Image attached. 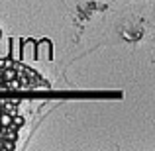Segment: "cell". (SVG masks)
<instances>
[{"label":"cell","mask_w":155,"mask_h":151,"mask_svg":"<svg viewBox=\"0 0 155 151\" xmlns=\"http://www.w3.org/2000/svg\"><path fill=\"white\" fill-rule=\"evenodd\" d=\"M35 59H39V61H51L53 59V47H51L49 39L35 41Z\"/></svg>","instance_id":"obj_1"},{"label":"cell","mask_w":155,"mask_h":151,"mask_svg":"<svg viewBox=\"0 0 155 151\" xmlns=\"http://www.w3.org/2000/svg\"><path fill=\"white\" fill-rule=\"evenodd\" d=\"M20 59L26 61V63H30L31 59H35V41H34V39H26V41H22Z\"/></svg>","instance_id":"obj_2"},{"label":"cell","mask_w":155,"mask_h":151,"mask_svg":"<svg viewBox=\"0 0 155 151\" xmlns=\"http://www.w3.org/2000/svg\"><path fill=\"white\" fill-rule=\"evenodd\" d=\"M20 49H22V39H10V49H8V55L14 61H20Z\"/></svg>","instance_id":"obj_3"},{"label":"cell","mask_w":155,"mask_h":151,"mask_svg":"<svg viewBox=\"0 0 155 151\" xmlns=\"http://www.w3.org/2000/svg\"><path fill=\"white\" fill-rule=\"evenodd\" d=\"M0 126H4V128H10L12 124V116L10 114H0Z\"/></svg>","instance_id":"obj_4"},{"label":"cell","mask_w":155,"mask_h":151,"mask_svg":"<svg viewBox=\"0 0 155 151\" xmlns=\"http://www.w3.org/2000/svg\"><path fill=\"white\" fill-rule=\"evenodd\" d=\"M2 149H14V140H6L2 143Z\"/></svg>","instance_id":"obj_5"},{"label":"cell","mask_w":155,"mask_h":151,"mask_svg":"<svg viewBox=\"0 0 155 151\" xmlns=\"http://www.w3.org/2000/svg\"><path fill=\"white\" fill-rule=\"evenodd\" d=\"M12 124H16L20 128V126H24V118L22 116H16V118H12Z\"/></svg>","instance_id":"obj_6"},{"label":"cell","mask_w":155,"mask_h":151,"mask_svg":"<svg viewBox=\"0 0 155 151\" xmlns=\"http://www.w3.org/2000/svg\"><path fill=\"white\" fill-rule=\"evenodd\" d=\"M8 88H20V80H10V83H8Z\"/></svg>","instance_id":"obj_7"},{"label":"cell","mask_w":155,"mask_h":151,"mask_svg":"<svg viewBox=\"0 0 155 151\" xmlns=\"http://www.w3.org/2000/svg\"><path fill=\"white\" fill-rule=\"evenodd\" d=\"M4 77H6V79H12V77H14V73H12V71H6V73H4Z\"/></svg>","instance_id":"obj_8"}]
</instances>
